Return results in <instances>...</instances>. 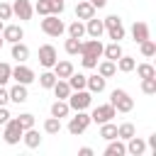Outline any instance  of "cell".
<instances>
[{"label":"cell","instance_id":"obj_1","mask_svg":"<svg viewBox=\"0 0 156 156\" xmlns=\"http://www.w3.org/2000/svg\"><path fill=\"white\" fill-rule=\"evenodd\" d=\"M110 105H112L117 112H132V110H134L132 95H129L127 90H122V88H115V90L110 93Z\"/></svg>","mask_w":156,"mask_h":156},{"label":"cell","instance_id":"obj_2","mask_svg":"<svg viewBox=\"0 0 156 156\" xmlns=\"http://www.w3.org/2000/svg\"><path fill=\"white\" fill-rule=\"evenodd\" d=\"M66 102H68V107L73 110V112H78V110H88L90 107V102H93V93L90 90H71V95L66 98Z\"/></svg>","mask_w":156,"mask_h":156},{"label":"cell","instance_id":"obj_3","mask_svg":"<svg viewBox=\"0 0 156 156\" xmlns=\"http://www.w3.org/2000/svg\"><path fill=\"white\" fill-rule=\"evenodd\" d=\"M102 24H105V32H107V37H110L112 41L124 39V24H122L119 15H107V17L102 20Z\"/></svg>","mask_w":156,"mask_h":156},{"label":"cell","instance_id":"obj_4","mask_svg":"<svg viewBox=\"0 0 156 156\" xmlns=\"http://www.w3.org/2000/svg\"><path fill=\"white\" fill-rule=\"evenodd\" d=\"M41 32L46 37H61L66 32V24L58 20V15H44L41 20Z\"/></svg>","mask_w":156,"mask_h":156},{"label":"cell","instance_id":"obj_5","mask_svg":"<svg viewBox=\"0 0 156 156\" xmlns=\"http://www.w3.org/2000/svg\"><path fill=\"white\" fill-rule=\"evenodd\" d=\"M88 127H90V115H88L85 110H78V112H76V115L68 119V132H71L73 136L83 134Z\"/></svg>","mask_w":156,"mask_h":156},{"label":"cell","instance_id":"obj_6","mask_svg":"<svg viewBox=\"0 0 156 156\" xmlns=\"http://www.w3.org/2000/svg\"><path fill=\"white\" fill-rule=\"evenodd\" d=\"M22 132H24V129H22V124L17 122V117H15V119L10 117V119L5 122V132H2L5 144H10V146H12V144H20V141H22Z\"/></svg>","mask_w":156,"mask_h":156},{"label":"cell","instance_id":"obj_7","mask_svg":"<svg viewBox=\"0 0 156 156\" xmlns=\"http://www.w3.org/2000/svg\"><path fill=\"white\" fill-rule=\"evenodd\" d=\"M12 80H15V83H22V85H29V83L37 80V76H34V71H32L29 66L17 63V66L12 68Z\"/></svg>","mask_w":156,"mask_h":156},{"label":"cell","instance_id":"obj_8","mask_svg":"<svg viewBox=\"0 0 156 156\" xmlns=\"http://www.w3.org/2000/svg\"><path fill=\"white\" fill-rule=\"evenodd\" d=\"M117 115V110L107 102V105H98L93 112H90V122H98V124H102V122H110L112 117Z\"/></svg>","mask_w":156,"mask_h":156},{"label":"cell","instance_id":"obj_9","mask_svg":"<svg viewBox=\"0 0 156 156\" xmlns=\"http://www.w3.org/2000/svg\"><path fill=\"white\" fill-rule=\"evenodd\" d=\"M56 61H58V54H56V49H54L51 44L39 46V63H41L44 68H54Z\"/></svg>","mask_w":156,"mask_h":156},{"label":"cell","instance_id":"obj_10","mask_svg":"<svg viewBox=\"0 0 156 156\" xmlns=\"http://www.w3.org/2000/svg\"><path fill=\"white\" fill-rule=\"evenodd\" d=\"M12 15H15V17H20L22 22H27V20H32L34 7H32V2H29V0H15V2H12Z\"/></svg>","mask_w":156,"mask_h":156},{"label":"cell","instance_id":"obj_11","mask_svg":"<svg viewBox=\"0 0 156 156\" xmlns=\"http://www.w3.org/2000/svg\"><path fill=\"white\" fill-rule=\"evenodd\" d=\"M0 34H2V39H5L7 44H15V41H22V39H24V29H22L20 24H5Z\"/></svg>","mask_w":156,"mask_h":156},{"label":"cell","instance_id":"obj_12","mask_svg":"<svg viewBox=\"0 0 156 156\" xmlns=\"http://www.w3.org/2000/svg\"><path fill=\"white\" fill-rule=\"evenodd\" d=\"M80 56H95V58H100L102 56V41L100 39L80 41Z\"/></svg>","mask_w":156,"mask_h":156},{"label":"cell","instance_id":"obj_13","mask_svg":"<svg viewBox=\"0 0 156 156\" xmlns=\"http://www.w3.org/2000/svg\"><path fill=\"white\" fill-rule=\"evenodd\" d=\"M85 34H88L90 39H100V37L105 34V24H102V20H95V17L85 20Z\"/></svg>","mask_w":156,"mask_h":156},{"label":"cell","instance_id":"obj_14","mask_svg":"<svg viewBox=\"0 0 156 156\" xmlns=\"http://www.w3.org/2000/svg\"><path fill=\"white\" fill-rule=\"evenodd\" d=\"M105 88H107V78H102L100 73H93V76L85 78V90H90V93H102Z\"/></svg>","mask_w":156,"mask_h":156},{"label":"cell","instance_id":"obj_15","mask_svg":"<svg viewBox=\"0 0 156 156\" xmlns=\"http://www.w3.org/2000/svg\"><path fill=\"white\" fill-rule=\"evenodd\" d=\"M144 151H146V141H144L141 136L134 134V136L127 139V154H132V156H141Z\"/></svg>","mask_w":156,"mask_h":156},{"label":"cell","instance_id":"obj_16","mask_svg":"<svg viewBox=\"0 0 156 156\" xmlns=\"http://www.w3.org/2000/svg\"><path fill=\"white\" fill-rule=\"evenodd\" d=\"M10 100L12 102H17V105H22V102H27V98H29V93H27V85H22V83H15L10 90Z\"/></svg>","mask_w":156,"mask_h":156},{"label":"cell","instance_id":"obj_17","mask_svg":"<svg viewBox=\"0 0 156 156\" xmlns=\"http://www.w3.org/2000/svg\"><path fill=\"white\" fill-rule=\"evenodd\" d=\"M127 154V144L122 139H110L105 146V156H124Z\"/></svg>","mask_w":156,"mask_h":156},{"label":"cell","instance_id":"obj_18","mask_svg":"<svg viewBox=\"0 0 156 156\" xmlns=\"http://www.w3.org/2000/svg\"><path fill=\"white\" fill-rule=\"evenodd\" d=\"M151 34H149V24L146 22H134L132 24V39L136 41V44H141L144 39H149Z\"/></svg>","mask_w":156,"mask_h":156},{"label":"cell","instance_id":"obj_19","mask_svg":"<svg viewBox=\"0 0 156 156\" xmlns=\"http://www.w3.org/2000/svg\"><path fill=\"white\" fill-rule=\"evenodd\" d=\"M51 90H54L56 100H66V98L71 95V85H68V80H63V78H56V83L51 85Z\"/></svg>","mask_w":156,"mask_h":156},{"label":"cell","instance_id":"obj_20","mask_svg":"<svg viewBox=\"0 0 156 156\" xmlns=\"http://www.w3.org/2000/svg\"><path fill=\"white\" fill-rule=\"evenodd\" d=\"M22 141H24L27 149H37V146L41 144V136H39V132L32 127V129H24V132H22Z\"/></svg>","mask_w":156,"mask_h":156},{"label":"cell","instance_id":"obj_21","mask_svg":"<svg viewBox=\"0 0 156 156\" xmlns=\"http://www.w3.org/2000/svg\"><path fill=\"white\" fill-rule=\"evenodd\" d=\"M76 17H78V20H90V17H95V7H93L88 0H80V2L76 5Z\"/></svg>","mask_w":156,"mask_h":156},{"label":"cell","instance_id":"obj_22","mask_svg":"<svg viewBox=\"0 0 156 156\" xmlns=\"http://www.w3.org/2000/svg\"><path fill=\"white\" fill-rule=\"evenodd\" d=\"M12 58H15L17 63H24V61L29 58V46L22 44V41H15V44H12Z\"/></svg>","mask_w":156,"mask_h":156},{"label":"cell","instance_id":"obj_23","mask_svg":"<svg viewBox=\"0 0 156 156\" xmlns=\"http://www.w3.org/2000/svg\"><path fill=\"white\" fill-rule=\"evenodd\" d=\"M73 71H76V68H73L71 61H56V63H54V76H56V78H63V80H66Z\"/></svg>","mask_w":156,"mask_h":156},{"label":"cell","instance_id":"obj_24","mask_svg":"<svg viewBox=\"0 0 156 156\" xmlns=\"http://www.w3.org/2000/svg\"><path fill=\"white\" fill-rule=\"evenodd\" d=\"M122 54H124V51H122V44H119V41H112V44L102 46V56H105V58H110V61H117Z\"/></svg>","mask_w":156,"mask_h":156},{"label":"cell","instance_id":"obj_25","mask_svg":"<svg viewBox=\"0 0 156 156\" xmlns=\"http://www.w3.org/2000/svg\"><path fill=\"white\" fill-rule=\"evenodd\" d=\"M115 66H117V71H122V73H132L134 71V66H136V61H134V56H119L117 61H115Z\"/></svg>","mask_w":156,"mask_h":156},{"label":"cell","instance_id":"obj_26","mask_svg":"<svg viewBox=\"0 0 156 156\" xmlns=\"http://www.w3.org/2000/svg\"><path fill=\"white\" fill-rule=\"evenodd\" d=\"M98 73L102 76V78H112L115 73H117V66H115V61H110V58H105V61H100L98 66Z\"/></svg>","mask_w":156,"mask_h":156},{"label":"cell","instance_id":"obj_27","mask_svg":"<svg viewBox=\"0 0 156 156\" xmlns=\"http://www.w3.org/2000/svg\"><path fill=\"white\" fill-rule=\"evenodd\" d=\"M68 115H71V107H68V102H66V100H56V102L51 105V117L63 119V117H68Z\"/></svg>","mask_w":156,"mask_h":156},{"label":"cell","instance_id":"obj_28","mask_svg":"<svg viewBox=\"0 0 156 156\" xmlns=\"http://www.w3.org/2000/svg\"><path fill=\"white\" fill-rule=\"evenodd\" d=\"M85 78H88L85 73H76V71H73V73H71L66 80H68L71 90H83V88H85Z\"/></svg>","mask_w":156,"mask_h":156},{"label":"cell","instance_id":"obj_29","mask_svg":"<svg viewBox=\"0 0 156 156\" xmlns=\"http://www.w3.org/2000/svg\"><path fill=\"white\" fill-rule=\"evenodd\" d=\"M100 136H102L105 141L117 139V124H112V119H110V122H102V124H100Z\"/></svg>","mask_w":156,"mask_h":156},{"label":"cell","instance_id":"obj_30","mask_svg":"<svg viewBox=\"0 0 156 156\" xmlns=\"http://www.w3.org/2000/svg\"><path fill=\"white\" fill-rule=\"evenodd\" d=\"M134 134H136V129H134L132 122H122V124L117 127V139H122V141H127V139L134 136Z\"/></svg>","mask_w":156,"mask_h":156},{"label":"cell","instance_id":"obj_31","mask_svg":"<svg viewBox=\"0 0 156 156\" xmlns=\"http://www.w3.org/2000/svg\"><path fill=\"white\" fill-rule=\"evenodd\" d=\"M83 34H85V24H83L80 20H76V22L68 24V37H73V39H83Z\"/></svg>","mask_w":156,"mask_h":156},{"label":"cell","instance_id":"obj_32","mask_svg":"<svg viewBox=\"0 0 156 156\" xmlns=\"http://www.w3.org/2000/svg\"><path fill=\"white\" fill-rule=\"evenodd\" d=\"M63 49H66V54H68V56H78V54H80V39L68 37V39H66V44H63Z\"/></svg>","mask_w":156,"mask_h":156},{"label":"cell","instance_id":"obj_33","mask_svg":"<svg viewBox=\"0 0 156 156\" xmlns=\"http://www.w3.org/2000/svg\"><path fill=\"white\" fill-rule=\"evenodd\" d=\"M136 68V76L139 78H156V68L151 66V63H139V66H134Z\"/></svg>","mask_w":156,"mask_h":156},{"label":"cell","instance_id":"obj_34","mask_svg":"<svg viewBox=\"0 0 156 156\" xmlns=\"http://www.w3.org/2000/svg\"><path fill=\"white\" fill-rule=\"evenodd\" d=\"M139 49H141V56H144V58H151V56L156 54V44L151 41V37H149V39H144V41L139 44Z\"/></svg>","mask_w":156,"mask_h":156},{"label":"cell","instance_id":"obj_35","mask_svg":"<svg viewBox=\"0 0 156 156\" xmlns=\"http://www.w3.org/2000/svg\"><path fill=\"white\" fill-rule=\"evenodd\" d=\"M44 132H46V134H58V132H61V119H58V117H49V119L44 122Z\"/></svg>","mask_w":156,"mask_h":156},{"label":"cell","instance_id":"obj_36","mask_svg":"<svg viewBox=\"0 0 156 156\" xmlns=\"http://www.w3.org/2000/svg\"><path fill=\"white\" fill-rule=\"evenodd\" d=\"M56 83V76H54V71H44L41 76H39V85L41 88H46V90H51V85Z\"/></svg>","mask_w":156,"mask_h":156},{"label":"cell","instance_id":"obj_37","mask_svg":"<svg viewBox=\"0 0 156 156\" xmlns=\"http://www.w3.org/2000/svg\"><path fill=\"white\" fill-rule=\"evenodd\" d=\"M32 7H34V12L41 15V17H44V15H51V0H37Z\"/></svg>","mask_w":156,"mask_h":156},{"label":"cell","instance_id":"obj_38","mask_svg":"<svg viewBox=\"0 0 156 156\" xmlns=\"http://www.w3.org/2000/svg\"><path fill=\"white\" fill-rule=\"evenodd\" d=\"M141 93L144 95H156V78H141Z\"/></svg>","mask_w":156,"mask_h":156},{"label":"cell","instance_id":"obj_39","mask_svg":"<svg viewBox=\"0 0 156 156\" xmlns=\"http://www.w3.org/2000/svg\"><path fill=\"white\" fill-rule=\"evenodd\" d=\"M7 80H12V66L10 63H0V85H5Z\"/></svg>","mask_w":156,"mask_h":156},{"label":"cell","instance_id":"obj_40","mask_svg":"<svg viewBox=\"0 0 156 156\" xmlns=\"http://www.w3.org/2000/svg\"><path fill=\"white\" fill-rule=\"evenodd\" d=\"M17 122L22 124V129H32V127H34V115H29V112H22V115L17 117Z\"/></svg>","mask_w":156,"mask_h":156},{"label":"cell","instance_id":"obj_41","mask_svg":"<svg viewBox=\"0 0 156 156\" xmlns=\"http://www.w3.org/2000/svg\"><path fill=\"white\" fill-rule=\"evenodd\" d=\"M12 17V5L10 2H0V20L5 22V20H10Z\"/></svg>","mask_w":156,"mask_h":156},{"label":"cell","instance_id":"obj_42","mask_svg":"<svg viewBox=\"0 0 156 156\" xmlns=\"http://www.w3.org/2000/svg\"><path fill=\"white\" fill-rule=\"evenodd\" d=\"M80 63H83V68H95L98 66V58L95 56H80Z\"/></svg>","mask_w":156,"mask_h":156},{"label":"cell","instance_id":"obj_43","mask_svg":"<svg viewBox=\"0 0 156 156\" xmlns=\"http://www.w3.org/2000/svg\"><path fill=\"white\" fill-rule=\"evenodd\" d=\"M63 7H66V2H63V0H51V15H61V12H63Z\"/></svg>","mask_w":156,"mask_h":156},{"label":"cell","instance_id":"obj_44","mask_svg":"<svg viewBox=\"0 0 156 156\" xmlns=\"http://www.w3.org/2000/svg\"><path fill=\"white\" fill-rule=\"evenodd\" d=\"M10 117H12V115H10V110H7L5 105H0V124H5Z\"/></svg>","mask_w":156,"mask_h":156},{"label":"cell","instance_id":"obj_45","mask_svg":"<svg viewBox=\"0 0 156 156\" xmlns=\"http://www.w3.org/2000/svg\"><path fill=\"white\" fill-rule=\"evenodd\" d=\"M7 102H10V93L5 85H0V105H7Z\"/></svg>","mask_w":156,"mask_h":156},{"label":"cell","instance_id":"obj_46","mask_svg":"<svg viewBox=\"0 0 156 156\" xmlns=\"http://www.w3.org/2000/svg\"><path fill=\"white\" fill-rule=\"evenodd\" d=\"M146 149H151V151L156 154V134H151V136H149V141H146Z\"/></svg>","mask_w":156,"mask_h":156},{"label":"cell","instance_id":"obj_47","mask_svg":"<svg viewBox=\"0 0 156 156\" xmlns=\"http://www.w3.org/2000/svg\"><path fill=\"white\" fill-rule=\"evenodd\" d=\"M78 156H93V149L90 146H80L78 149Z\"/></svg>","mask_w":156,"mask_h":156},{"label":"cell","instance_id":"obj_48","mask_svg":"<svg viewBox=\"0 0 156 156\" xmlns=\"http://www.w3.org/2000/svg\"><path fill=\"white\" fill-rule=\"evenodd\" d=\"M88 2H90L95 10H100V7H105V5H107V0H88Z\"/></svg>","mask_w":156,"mask_h":156},{"label":"cell","instance_id":"obj_49","mask_svg":"<svg viewBox=\"0 0 156 156\" xmlns=\"http://www.w3.org/2000/svg\"><path fill=\"white\" fill-rule=\"evenodd\" d=\"M2 44H5V39H2V34H0V49H2Z\"/></svg>","mask_w":156,"mask_h":156},{"label":"cell","instance_id":"obj_50","mask_svg":"<svg viewBox=\"0 0 156 156\" xmlns=\"http://www.w3.org/2000/svg\"><path fill=\"white\" fill-rule=\"evenodd\" d=\"M2 27H5V22H2V20H0V32H2Z\"/></svg>","mask_w":156,"mask_h":156}]
</instances>
